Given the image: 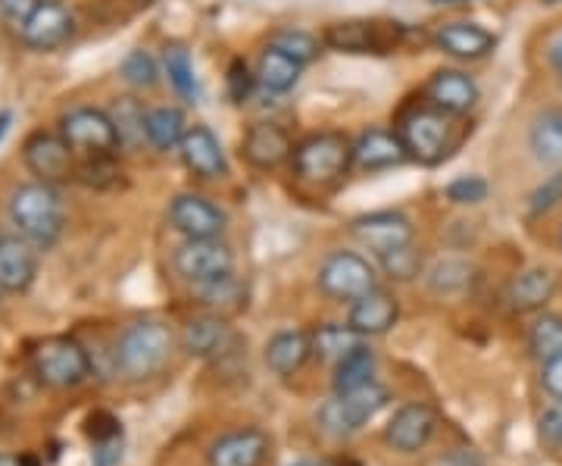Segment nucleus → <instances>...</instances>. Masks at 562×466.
Masks as SVG:
<instances>
[{
  "mask_svg": "<svg viewBox=\"0 0 562 466\" xmlns=\"http://www.w3.org/2000/svg\"><path fill=\"white\" fill-rule=\"evenodd\" d=\"M10 220L35 247H54L63 232V203L57 188L47 182H25L10 195Z\"/></svg>",
  "mask_w": 562,
  "mask_h": 466,
  "instance_id": "nucleus-1",
  "label": "nucleus"
},
{
  "mask_svg": "<svg viewBox=\"0 0 562 466\" xmlns=\"http://www.w3.org/2000/svg\"><path fill=\"white\" fill-rule=\"evenodd\" d=\"M172 347H176V335L169 325L144 320L122 332L120 345H116V366L128 379H150L169 364Z\"/></svg>",
  "mask_w": 562,
  "mask_h": 466,
  "instance_id": "nucleus-2",
  "label": "nucleus"
},
{
  "mask_svg": "<svg viewBox=\"0 0 562 466\" xmlns=\"http://www.w3.org/2000/svg\"><path fill=\"white\" fill-rule=\"evenodd\" d=\"M394 132L401 135L409 160L425 163V166L441 163L450 151V113H443L431 103L406 107Z\"/></svg>",
  "mask_w": 562,
  "mask_h": 466,
  "instance_id": "nucleus-3",
  "label": "nucleus"
},
{
  "mask_svg": "<svg viewBox=\"0 0 562 466\" xmlns=\"http://www.w3.org/2000/svg\"><path fill=\"white\" fill-rule=\"evenodd\" d=\"M353 166V142L341 132H313L294 147V173L303 182H335Z\"/></svg>",
  "mask_w": 562,
  "mask_h": 466,
  "instance_id": "nucleus-4",
  "label": "nucleus"
},
{
  "mask_svg": "<svg viewBox=\"0 0 562 466\" xmlns=\"http://www.w3.org/2000/svg\"><path fill=\"white\" fill-rule=\"evenodd\" d=\"M32 366L50 388H76L91 376V357L76 339H44L32 351Z\"/></svg>",
  "mask_w": 562,
  "mask_h": 466,
  "instance_id": "nucleus-5",
  "label": "nucleus"
},
{
  "mask_svg": "<svg viewBox=\"0 0 562 466\" xmlns=\"http://www.w3.org/2000/svg\"><path fill=\"white\" fill-rule=\"evenodd\" d=\"M387 401H391V395L379 382L362 386L357 391H344V395H335V401L322 407L319 423L331 435H353L366 423H372L387 407Z\"/></svg>",
  "mask_w": 562,
  "mask_h": 466,
  "instance_id": "nucleus-6",
  "label": "nucleus"
},
{
  "mask_svg": "<svg viewBox=\"0 0 562 466\" xmlns=\"http://www.w3.org/2000/svg\"><path fill=\"white\" fill-rule=\"evenodd\" d=\"M403 41L401 22L347 20L331 22L322 32V44L338 54H387Z\"/></svg>",
  "mask_w": 562,
  "mask_h": 466,
  "instance_id": "nucleus-7",
  "label": "nucleus"
},
{
  "mask_svg": "<svg viewBox=\"0 0 562 466\" xmlns=\"http://www.w3.org/2000/svg\"><path fill=\"white\" fill-rule=\"evenodd\" d=\"M319 288L335 298V301H357L362 295H369L372 288H379V276L372 264L353 254V251H335L328 254L319 266Z\"/></svg>",
  "mask_w": 562,
  "mask_h": 466,
  "instance_id": "nucleus-8",
  "label": "nucleus"
},
{
  "mask_svg": "<svg viewBox=\"0 0 562 466\" xmlns=\"http://www.w3.org/2000/svg\"><path fill=\"white\" fill-rule=\"evenodd\" d=\"M172 264H176V273L184 282L198 288V285H210L232 276L235 273V254L222 238H184V244L172 257Z\"/></svg>",
  "mask_w": 562,
  "mask_h": 466,
  "instance_id": "nucleus-9",
  "label": "nucleus"
},
{
  "mask_svg": "<svg viewBox=\"0 0 562 466\" xmlns=\"http://www.w3.org/2000/svg\"><path fill=\"white\" fill-rule=\"evenodd\" d=\"M60 135L81 157H106L120 147V135L110 113L94 110V107L69 110L60 120Z\"/></svg>",
  "mask_w": 562,
  "mask_h": 466,
  "instance_id": "nucleus-10",
  "label": "nucleus"
},
{
  "mask_svg": "<svg viewBox=\"0 0 562 466\" xmlns=\"http://www.w3.org/2000/svg\"><path fill=\"white\" fill-rule=\"evenodd\" d=\"M76 151L69 144L63 142V135H50V132H35L25 147H22V160L29 166L32 176H38V182L57 185L79 176L76 173Z\"/></svg>",
  "mask_w": 562,
  "mask_h": 466,
  "instance_id": "nucleus-11",
  "label": "nucleus"
},
{
  "mask_svg": "<svg viewBox=\"0 0 562 466\" xmlns=\"http://www.w3.org/2000/svg\"><path fill=\"white\" fill-rule=\"evenodd\" d=\"M350 232H353V238L362 244V247H369L372 254H391V251H397V247H406V244H413V223L397 213V210H379V213H366V217H357L353 223H350Z\"/></svg>",
  "mask_w": 562,
  "mask_h": 466,
  "instance_id": "nucleus-12",
  "label": "nucleus"
},
{
  "mask_svg": "<svg viewBox=\"0 0 562 466\" xmlns=\"http://www.w3.org/2000/svg\"><path fill=\"white\" fill-rule=\"evenodd\" d=\"M225 223V213L203 195H179L169 203V225L184 238H220Z\"/></svg>",
  "mask_w": 562,
  "mask_h": 466,
  "instance_id": "nucleus-13",
  "label": "nucleus"
},
{
  "mask_svg": "<svg viewBox=\"0 0 562 466\" xmlns=\"http://www.w3.org/2000/svg\"><path fill=\"white\" fill-rule=\"evenodd\" d=\"M72 29H76V16L63 0H41L38 10L20 29V35L32 51H57L69 41Z\"/></svg>",
  "mask_w": 562,
  "mask_h": 466,
  "instance_id": "nucleus-14",
  "label": "nucleus"
},
{
  "mask_svg": "<svg viewBox=\"0 0 562 466\" xmlns=\"http://www.w3.org/2000/svg\"><path fill=\"white\" fill-rule=\"evenodd\" d=\"M435 429H438V413L431 407L406 404L391 417V423L384 429V442L401 454H416L431 442Z\"/></svg>",
  "mask_w": 562,
  "mask_h": 466,
  "instance_id": "nucleus-15",
  "label": "nucleus"
},
{
  "mask_svg": "<svg viewBox=\"0 0 562 466\" xmlns=\"http://www.w3.org/2000/svg\"><path fill=\"white\" fill-rule=\"evenodd\" d=\"M179 154L181 163L201 179H225L228 176V160H225L222 142L216 138V132L206 129V125H194V129L184 132Z\"/></svg>",
  "mask_w": 562,
  "mask_h": 466,
  "instance_id": "nucleus-16",
  "label": "nucleus"
},
{
  "mask_svg": "<svg viewBox=\"0 0 562 466\" xmlns=\"http://www.w3.org/2000/svg\"><path fill=\"white\" fill-rule=\"evenodd\" d=\"M475 101H479V85L462 69H441L425 85V103L438 107L450 116L469 113L475 107Z\"/></svg>",
  "mask_w": 562,
  "mask_h": 466,
  "instance_id": "nucleus-17",
  "label": "nucleus"
},
{
  "mask_svg": "<svg viewBox=\"0 0 562 466\" xmlns=\"http://www.w3.org/2000/svg\"><path fill=\"white\" fill-rule=\"evenodd\" d=\"M241 154L244 160L257 166V169H276L288 157H294V142L276 122H254L244 132Z\"/></svg>",
  "mask_w": 562,
  "mask_h": 466,
  "instance_id": "nucleus-18",
  "label": "nucleus"
},
{
  "mask_svg": "<svg viewBox=\"0 0 562 466\" xmlns=\"http://www.w3.org/2000/svg\"><path fill=\"white\" fill-rule=\"evenodd\" d=\"M409 160L401 135L391 129H366L353 142V166L362 173H382Z\"/></svg>",
  "mask_w": 562,
  "mask_h": 466,
  "instance_id": "nucleus-19",
  "label": "nucleus"
},
{
  "mask_svg": "<svg viewBox=\"0 0 562 466\" xmlns=\"http://www.w3.org/2000/svg\"><path fill=\"white\" fill-rule=\"evenodd\" d=\"M397 317H401L397 298H394L391 291H384V288H372L369 295H362V298H357V301L350 304L347 323H350V329H353L357 335H362V339H375V335L391 332L394 323H397Z\"/></svg>",
  "mask_w": 562,
  "mask_h": 466,
  "instance_id": "nucleus-20",
  "label": "nucleus"
},
{
  "mask_svg": "<svg viewBox=\"0 0 562 466\" xmlns=\"http://www.w3.org/2000/svg\"><path fill=\"white\" fill-rule=\"evenodd\" d=\"M38 276V257H35V244L16 238V235H3L0 238V291L20 295Z\"/></svg>",
  "mask_w": 562,
  "mask_h": 466,
  "instance_id": "nucleus-21",
  "label": "nucleus"
},
{
  "mask_svg": "<svg viewBox=\"0 0 562 466\" xmlns=\"http://www.w3.org/2000/svg\"><path fill=\"white\" fill-rule=\"evenodd\" d=\"M269 454V435L262 429L228 432L210 445V466H260Z\"/></svg>",
  "mask_w": 562,
  "mask_h": 466,
  "instance_id": "nucleus-22",
  "label": "nucleus"
},
{
  "mask_svg": "<svg viewBox=\"0 0 562 466\" xmlns=\"http://www.w3.org/2000/svg\"><path fill=\"white\" fill-rule=\"evenodd\" d=\"M435 44L457 60H482L494 51L497 38L475 22H447L438 29Z\"/></svg>",
  "mask_w": 562,
  "mask_h": 466,
  "instance_id": "nucleus-23",
  "label": "nucleus"
},
{
  "mask_svg": "<svg viewBox=\"0 0 562 466\" xmlns=\"http://www.w3.org/2000/svg\"><path fill=\"white\" fill-rule=\"evenodd\" d=\"M557 295V273L553 269H525L522 276H516L509 288H506V304L516 313H531V310H541L550 298Z\"/></svg>",
  "mask_w": 562,
  "mask_h": 466,
  "instance_id": "nucleus-24",
  "label": "nucleus"
},
{
  "mask_svg": "<svg viewBox=\"0 0 562 466\" xmlns=\"http://www.w3.org/2000/svg\"><path fill=\"white\" fill-rule=\"evenodd\" d=\"M313 354V339L301 332V329H288L279 332L266 342V366L276 373V376H294Z\"/></svg>",
  "mask_w": 562,
  "mask_h": 466,
  "instance_id": "nucleus-25",
  "label": "nucleus"
},
{
  "mask_svg": "<svg viewBox=\"0 0 562 466\" xmlns=\"http://www.w3.org/2000/svg\"><path fill=\"white\" fill-rule=\"evenodd\" d=\"M232 342V329L222 320L220 313H206L184 325L181 345L191 357H216Z\"/></svg>",
  "mask_w": 562,
  "mask_h": 466,
  "instance_id": "nucleus-26",
  "label": "nucleus"
},
{
  "mask_svg": "<svg viewBox=\"0 0 562 466\" xmlns=\"http://www.w3.org/2000/svg\"><path fill=\"white\" fill-rule=\"evenodd\" d=\"M303 73V63H297L294 57H288L284 51L279 47H266L260 54V60H257V85H260L262 91H269V95H284V91H291L297 81H301Z\"/></svg>",
  "mask_w": 562,
  "mask_h": 466,
  "instance_id": "nucleus-27",
  "label": "nucleus"
},
{
  "mask_svg": "<svg viewBox=\"0 0 562 466\" xmlns=\"http://www.w3.org/2000/svg\"><path fill=\"white\" fill-rule=\"evenodd\" d=\"M528 144H531V154L535 160L543 163V166H553V169H562V110H543L531 122V135H528Z\"/></svg>",
  "mask_w": 562,
  "mask_h": 466,
  "instance_id": "nucleus-28",
  "label": "nucleus"
},
{
  "mask_svg": "<svg viewBox=\"0 0 562 466\" xmlns=\"http://www.w3.org/2000/svg\"><path fill=\"white\" fill-rule=\"evenodd\" d=\"M375 382V354L366 345L353 347L344 360H338L335 369V395L344 391H357L362 386Z\"/></svg>",
  "mask_w": 562,
  "mask_h": 466,
  "instance_id": "nucleus-29",
  "label": "nucleus"
},
{
  "mask_svg": "<svg viewBox=\"0 0 562 466\" xmlns=\"http://www.w3.org/2000/svg\"><path fill=\"white\" fill-rule=\"evenodd\" d=\"M184 132H188V125H184V113L179 107H157L147 113V142L162 154L179 147Z\"/></svg>",
  "mask_w": 562,
  "mask_h": 466,
  "instance_id": "nucleus-30",
  "label": "nucleus"
},
{
  "mask_svg": "<svg viewBox=\"0 0 562 466\" xmlns=\"http://www.w3.org/2000/svg\"><path fill=\"white\" fill-rule=\"evenodd\" d=\"M106 113H110V120L116 125L120 147L135 151L147 138V113H144V107L135 98H120Z\"/></svg>",
  "mask_w": 562,
  "mask_h": 466,
  "instance_id": "nucleus-31",
  "label": "nucleus"
},
{
  "mask_svg": "<svg viewBox=\"0 0 562 466\" xmlns=\"http://www.w3.org/2000/svg\"><path fill=\"white\" fill-rule=\"evenodd\" d=\"M310 339H313V351L319 354L322 360H335V364L344 360L353 347L362 345V335H357V332L350 329V323H325L319 325Z\"/></svg>",
  "mask_w": 562,
  "mask_h": 466,
  "instance_id": "nucleus-32",
  "label": "nucleus"
},
{
  "mask_svg": "<svg viewBox=\"0 0 562 466\" xmlns=\"http://www.w3.org/2000/svg\"><path fill=\"white\" fill-rule=\"evenodd\" d=\"M162 66H166L169 85L179 91V98H184V101H198V76H194V63H191L188 47L169 44V47L162 51Z\"/></svg>",
  "mask_w": 562,
  "mask_h": 466,
  "instance_id": "nucleus-33",
  "label": "nucleus"
},
{
  "mask_svg": "<svg viewBox=\"0 0 562 466\" xmlns=\"http://www.w3.org/2000/svg\"><path fill=\"white\" fill-rule=\"evenodd\" d=\"M528 347L541 364L562 357V317H553V313L538 317V323L528 332Z\"/></svg>",
  "mask_w": 562,
  "mask_h": 466,
  "instance_id": "nucleus-34",
  "label": "nucleus"
},
{
  "mask_svg": "<svg viewBox=\"0 0 562 466\" xmlns=\"http://www.w3.org/2000/svg\"><path fill=\"white\" fill-rule=\"evenodd\" d=\"M194 291L201 295L203 304L213 307V310H238L244 304V285L235 273L210 285H198Z\"/></svg>",
  "mask_w": 562,
  "mask_h": 466,
  "instance_id": "nucleus-35",
  "label": "nucleus"
},
{
  "mask_svg": "<svg viewBox=\"0 0 562 466\" xmlns=\"http://www.w3.org/2000/svg\"><path fill=\"white\" fill-rule=\"evenodd\" d=\"M472 273L475 269L465 264V260H441V264L431 269L428 285L438 295H460V291H465L472 285Z\"/></svg>",
  "mask_w": 562,
  "mask_h": 466,
  "instance_id": "nucleus-36",
  "label": "nucleus"
},
{
  "mask_svg": "<svg viewBox=\"0 0 562 466\" xmlns=\"http://www.w3.org/2000/svg\"><path fill=\"white\" fill-rule=\"evenodd\" d=\"M269 44H272V47H279V51H284L288 57H294V60L303 63V66L316 60L322 51L319 38H313L310 32H301V29H279V32L269 38Z\"/></svg>",
  "mask_w": 562,
  "mask_h": 466,
  "instance_id": "nucleus-37",
  "label": "nucleus"
},
{
  "mask_svg": "<svg viewBox=\"0 0 562 466\" xmlns=\"http://www.w3.org/2000/svg\"><path fill=\"white\" fill-rule=\"evenodd\" d=\"M120 76L135 88H154L160 81V69H157V60L147 51H132L120 63Z\"/></svg>",
  "mask_w": 562,
  "mask_h": 466,
  "instance_id": "nucleus-38",
  "label": "nucleus"
},
{
  "mask_svg": "<svg viewBox=\"0 0 562 466\" xmlns=\"http://www.w3.org/2000/svg\"><path fill=\"white\" fill-rule=\"evenodd\" d=\"M379 260H382L384 273H387L394 282H413L422 273V254L413 244L397 247V251H391V254H382Z\"/></svg>",
  "mask_w": 562,
  "mask_h": 466,
  "instance_id": "nucleus-39",
  "label": "nucleus"
},
{
  "mask_svg": "<svg viewBox=\"0 0 562 466\" xmlns=\"http://www.w3.org/2000/svg\"><path fill=\"white\" fill-rule=\"evenodd\" d=\"M491 191V185L484 182L482 176H460L443 188L447 201L460 203V207H472V203H482Z\"/></svg>",
  "mask_w": 562,
  "mask_h": 466,
  "instance_id": "nucleus-40",
  "label": "nucleus"
},
{
  "mask_svg": "<svg viewBox=\"0 0 562 466\" xmlns=\"http://www.w3.org/2000/svg\"><path fill=\"white\" fill-rule=\"evenodd\" d=\"M225 85H228V98H232V103H247L250 101V95H254V85H257V73H250V66L244 60H232Z\"/></svg>",
  "mask_w": 562,
  "mask_h": 466,
  "instance_id": "nucleus-41",
  "label": "nucleus"
},
{
  "mask_svg": "<svg viewBox=\"0 0 562 466\" xmlns=\"http://www.w3.org/2000/svg\"><path fill=\"white\" fill-rule=\"evenodd\" d=\"M560 201H562V169L560 173H553L550 179H543V185H538V191L531 195L528 210H531L535 217H541V213H550V210H553Z\"/></svg>",
  "mask_w": 562,
  "mask_h": 466,
  "instance_id": "nucleus-42",
  "label": "nucleus"
},
{
  "mask_svg": "<svg viewBox=\"0 0 562 466\" xmlns=\"http://www.w3.org/2000/svg\"><path fill=\"white\" fill-rule=\"evenodd\" d=\"M38 3L41 0H0V16L10 22V25L22 29L29 22V16L38 10Z\"/></svg>",
  "mask_w": 562,
  "mask_h": 466,
  "instance_id": "nucleus-43",
  "label": "nucleus"
},
{
  "mask_svg": "<svg viewBox=\"0 0 562 466\" xmlns=\"http://www.w3.org/2000/svg\"><path fill=\"white\" fill-rule=\"evenodd\" d=\"M538 429H541V439L547 445L562 447V401H557L550 410H543Z\"/></svg>",
  "mask_w": 562,
  "mask_h": 466,
  "instance_id": "nucleus-44",
  "label": "nucleus"
},
{
  "mask_svg": "<svg viewBox=\"0 0 562 466\" xmlns=\"http://www.w3.org/2000/svg\"><path fill=\"white\" fill-rule=\"evenodd\" d=\"M541 386L550 398L562 401V357H553L541 366Z\"/></svg>",
  "mask_w": 562,
  "mask_h": 466,
  "instance_id": "nucleus-45",
  "label": "nucleus"
},
{
  "mask_svg": "<svg viewBox=\"0 0 562 466\" xmlns=\"http://www.w3.org/2000/svg\"><path fill=\"white\" fill-rule=\"evenodd\" d=\"M10 122H13V113H0V142H3V135H7V129H10Z\"/></svg>",
  "mask_w": 562,
  "mask_h": 466,
  "instance_id": "nucleus-46",
  "label": "nucleus"
},
{
  "mask_svg": "<svg viewBox=\"0 0 562 466\" xmlns=\"http://www.w3.org/2000/svg\"><path fill=\"white\" fill-rule=\"evenodd\" d=\"M553 63H557V69H560V76H562V35L560 41L553 44Z\"/></svg>",
  "mask_w": 562,
  "mask_h": 466,
  "instance_id": "nucleus-47",
  "label": "nucleus"
},
{
  "mask_svg": "<svg viewBox=\"0 0 562 466\" xmlns=\"http://www.w3.org/2000/svg\"><path fill=\"white\" fill-rule=\"evenodd\" d=\"M0 466H25L20 457H10V454H0Z\"/></svg>",
  "mask_w": 562,
  "mask_h": 466,
  "instance_id": "nucleus-48",
  "label": "nucleus"
},
{
  "mask_svg": "<svg viewBox=\"0 0 562 466\" xmlns=\"http://www.w3.org/2000/svg\"><path fill=\"white\" fill-rule=\"evenodd\" d=\"M288 466H325V464H319V461H294V464H288Z\"/></svg>",
  "mask_w": 562,
  "mask_h": 466,
  "instance_id": "nucleus-49",
  "label": "nucleus"
},
{
  "mask_svg": "<svg viewBox=\"0 0 562 466\" xmlns=\"http://www.w3.org/2000/svg\"><path fill=\"white\" fill-rule=\"evenodd\" d=\"M543 3H562V0H543Z\"/></svg>",
  "mask_w": 562,
  "mask_h": 466,
  "instance_id": "nucleus-50",
  "label": "nucleus"
}]
</instances>
